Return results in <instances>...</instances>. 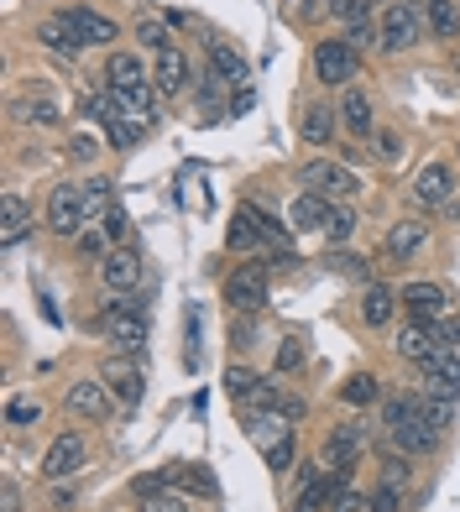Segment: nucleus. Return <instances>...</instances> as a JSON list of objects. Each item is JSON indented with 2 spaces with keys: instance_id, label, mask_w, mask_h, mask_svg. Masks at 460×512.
Instances as JSON below:
<instances>
[{
  "instance_id": "nucleus-16",
  "label": "nucleus",
  "mask_w": 460,
  "mask_h": 512,
  "mask_svg": "<svg viewBox=\"0 0 460 512\" xmlns=\"http://www.w3.org/2000/svg\"><path fill=\"white\" fill-rule=\"evenodd\" d=\"M429 246V220H419V215H408V220H398L393 230H387V241H382V256L387 262H413Z\"/></svg>"
},
{
  "instance_id": "nucleus-39",
  "label": "nucleus",
  "mask_w": 460,
  "mask_h": 512,
  "mask_svg": "<svg viewBox=\"0 0 460 512\" xmlns=\"http://www.w3.org/2000/svg\"><path fill=\"white\" fill-rule=\"evenodd\" d=\"M377 481L403 486V492H408V486H413V455H403L398 445H393V450H382V476H377Z\"/></svg>"
},
{
  "instance_id": "nucleus-35",
  "label": "nucleus",
  "mask_w": 460,
  "mask_h": 512,
  "mask_svg": "<svg viewBox=\"0 0 460 512\" xmlns=\"http://www.w3.org/2000/svg\"><path fill=\"white\" fill-rule=\"evenodd\" d=\"M178 481H183V465H163V471H147V476H136V481H131V497L142 502V497H157V492H173Z\"/></svg>"
},
{
  "instance_id": "nucleus-51",
  "label": "nucleus",
  "mask_w": 460,
  "mask_h": 512,
  "mask_svg": "<svg viewBox=\"0 0 460 512\" xmlns=\"http://www.w3.org/2000/svg\"><path fill=\"white\" fill-rule=\"evenodd\" d=\"M330 512H366V497H361V492H340V497L330 502Z\"/></svg>"
},
{
  "instance_id": "nucleus-19",
  "label": "nucleus",
  "mask_w": 460,
  "mask_h": 512,
  "mask_svg": "<svg viewBox=\"0 0 460 512\" xmlns=\"http://www.w3.org/2000/svg\"><path fill=\"white\" fill-rule=\"evenodd\" d=\"M63 16H68V27L84 37V48H110V42L121 37V27H115L110 16L89 11V6H63Z\"/></svg>"
},
{
  "instance_id": "nucleus-30",
  "label": "nucleus",
  "mask_w": 460,
  "mask_h": 512,
  "mask_svg": "<svg viewBox=\"0 0 460 512\" xmlns=\"http://www.w3.org/2000/svg\"><path fill=\"white\" fill-rule=\"evenodd\" d=\"M424 27L440 42H455L460 37V0H424Z\"/></svg>"
},
{
  "instance_id": "nucleus-7",
  "label": "nucleus",
  "mask_w": 460,
  "mask_h": 512,
  "mask_svg": "<svg viewBox=\"0 0 460 512\" xmlns=\"http://www.w3.org/2000/svg\"><path fill=\"white\" fill-rule=\"evenodd\" d=\"M42 225H48L53 236L74 241L79 230L89 225V209H84V189H74V183H58V189L48 194V209H42Z\"/></svg>"
},
{
  "instance_id": "nucleus-22",
  "label": "nucleus",
  "mask_w": 460,
  "mask_h": 512,
  "mask_svg": "<svg viewBox=\"0 0 460 512\" xmlns=\"http://www.w3.org/2000/svg\"><path fill=\"white\" fill-rule=\"evenodd\" d=\"M340 131L356 142H372V95L366 89H345L340 95Z\"/></svg>"
},
{
  "instance_id": "nucleus-46",
  "label": "nucleus",
  "mask_w": 460,
  "mask_h": 512,
  "mask_svg": "<svg viewBox=\"0 0 460 512\" xmlns=\"http://www.w3.org/2000/svg\"><path fill=\"white\" fill-rule=\"evenodd\" d=\"M136 512H189V502H183L178 492H157V497L136 502Z\"/></svg>"
},
{
  "instance_id": "nucleus-43",
  "label": "nucleus",
  "mask_w": 460,
  "mask_h": 512,
  "mask_svg": "<svg viewBox=\"0 0 460 512\" xmlns=\"http://www.w3.org/2000/svg\"><path fill=\"white\" fill-rule=\"evenodd\" d=\"M345 42L356 53H366V48H382V32H377V21H345Z\"/></svg>"
},
{
  "instance_id": "nucleus-24",
  "label": "nucleus",
  "mask_w": 460,
  "mask_h": 512,
  "mask_svg": "<svg viewBox=\"0 0 460 512\" xmlns=\"http://www.w3.org/2000/svg\"><path fill=\"white\" fill-rule=\"evenodd\" d=\"M152 84H157V95H163V100H173V95H183V89H189V58H183L178 42H173L168 53H157V74H152Z\"/></svg>"
},
{
  "instance_id": "nucleus-23",
  "label": "nucleus",
  "mask_w": 460,
  "mask_h": 512,
  "mask_svg": "<svg viewBox=\"0 0 460 512\" xmlns=\"http://www.w3.org/2000/svg\"><path fill=\"white\" fill-rule=\"evenodd\" d=\"M419 377H424V387H434V392H455V387H460V356L445 351V345H434V351L419 361Z\"/></svg>"
},
{
  "instance_id": "nucleus-48",
  "label": "nucleus",
  "mask_w": 460,
  "mask_h": 512,
  "mask_svg": "<svg viewBox=\"0 0 460 512\" xmlns=\"http://www.w3.org/2000/svg\"><path fill=\"white\" fill-rule=\"evenodd\" d=\"M330 262H335L340 272H351V277H372V262H361V256H356V251H345V246L330 256Z\"/></svg>"
},
{
  "instance_id": "nucleus-42",
  "label": "nucleus",
  "mask_w": 460,
  "mask_h": 512,
  "mask_svg": "<svg viewBox=\"0 0 460 512\" xmlns=\"http://www.w3.org/2000/svg\"><path fill=\"white\" fill-rule=\"evenodd\" d=\"M6 424H16V429L42 424V403H37V398H11V403H6Z\"/></svg>"
},
{
  "instance_id": "nucleus-11",
  "label": "nucleus",
  "mask_w": 460,
  "mask_h": 512,
  "mask_svg": "<svg viewBox=\"0 0 460 512\" xmlns=\"http://www.w3.org/2000/svg\"><path fill=\"white\" fill-rule=\"evenodd\" d=\"M84 460H89V450H84L79 429H63L48 445V455H42V481H74Z\"/></svg>"
},
{
  "instance_id": "nucleus-31",
  "label": "nucleus",
  "mask_w": 460,
  "mask_h": 512,
  "mask_svg": "<svg viewBox=\"0 0 460 512\" xmlns=\"http://www.w3.org/2000/svg\"><path fill=\"white\" fill-rule=\"evenodd\" d=\"M393 351H398L403 361L419 366V361L434 351V330H429V324H419V319H408L403 330H398V340H393Z\"/></svg>"
},
{
  "instance_id": "nucleus-40",
  "label": "nucleus",
  "mask_w": 460,
  "mask_h": 512,
  "mask_svg": "<svg viewBox=\"0 0 460 512\" xmlns=\"http://www.w3.org/2000/svg\"><path fill=\"white\" fill-rule=\"evenodd\" d=\"M74 251L84 256V262H105V256H110V230H95V225H84L79 236H74Z\"/></svg>"
},
{
  "instance_id": "nucleus-33",
  "label": "nucleus",
  "mask_w": 460,
  "mask_h": 512,
  "mask_svg": "<svg viewBox=\"0 0 460 512\" xmlns=\"http://www.w3.org/2000/svg\"><path fill=\"white\" fill-rule=\"evenodd\" d=\"M340 403L345 408H372V403H382V382L372 371H356V377L340 382Z\"/></svg>"
},
{
  "instance_id": "nucleus-4",
  "label": "nucleus",
  "mask_w": 460,
  "mask_h": 512,
  "mask_svg": "<svg viewBox=\"0 0 460 512\" xmlns=\"http://www.w3.org/2000/svg\"><path fill=\"white\" fill-rule=\"evenodd\" d=\"M225 392H230V403H236L241 413H283V382H272V377H257L251 366H230L225 371Z\"/></svg>"
},
{
  "instance_id": "nucleus-13",
  "label": "nucleus",
  "mask_w": 460,
  "mask_h": 512,
  "mask_svg": "<svg viewBox=\"0 0 460 512\" xmlns=\"http://www.w3.org/2000/svg\"><path fill=\"white\" fill-rule=\"evenodd\" d=\"M398 304H403V314L408 319H419V324H440V319H450V293L440 288V283H408L403 293H398Z\"/></svg>"
},
{
  "instance_id": "nucleus-2",
  "label": "nucleus",
  "mask_w": 460,
  "mask_h": 512,
  "mask_svg": "<svg viewBox=\"0 0 460 512\" xmlns=\"http://www.w3.org/2000/svg\"><path fill=\"white\" fill-rule=\"evenodd\" d=\"M288 230L293 225H283L272 209H262V204H241L236 209V220H230V230H225V246L230 251H272V246H283L288 241Z\"/></svg>"
},
{
  "instance_id": "nucleus-10",
  "label": "nucleus",
  "mask_w": 460,
  "mask_h": 512,
  "mask_svg": "<svg viewBox=\"0 0 460 512\" xmlns=\"http://www.w3.org/2000/svg\"><path fill=\"white\" fill-rule=\"evenodd\" d=\"M225 304L236 314H262L267 309V267L251 262V267H236L225 277Z\"/></svg>"
},
{
  "instance_id": "nucleus-27",
  "label": "nucleus",
  "mask_w": 460,
  "mask_h": 512,
  "mask_svg": "<svg viewBox=\"0 0 460 512\" xmlns=\"http://www.w3.org/2000/svg\"><path fill=\"white\" fill-rule=\"evenodd\" d=\"M27 230H37L32 204L21 199V194H6V204H0V241H6V246H21V236H27Z\"/></svg>"
},
{
  "instance_id": "nucleus-21",
  "label": "nucleus",
  "mask_w": 460,
  "mask_h": 512,
  "mask_svg": "<svg viewBox=\"0 0 460 512\" xmlns=\"http://www.w3.org/2000/svg\"><path fill=\"white\" fill-rule=\"evenodd\" d=\"M210 74L230 89H251V63L241 48H230V42H210Z\"/></svg>"
},
{
  "instance_id": "nucleus-52",
  "label": "nucleus",
  "mask_w": 460,
  "mask_h": 512,
  "mask_svg": "<svg viewBox=\"0 0 460 512\" xmlns=\"http://www.w3.org/2000/svg\"><path fill=\"white\" fill-rule=\"evenodd\" d=\"M351 6H356V0H330V11H335V16H345Z\"/></svg>"
},
{
  "instance_id": "nucleus-6",
  "label": "nucleus",
  "mask_w": 460,
  "mask_h": 512,
  "mask_svg": "<svg viewBox=\"0 0 460 512\" xmlns=\"http://www.w3.org/2000/svg\"><path fill=\"white\" fill-rule=\"evenodd\" d=\"M377 32H382V53H408L413 42L424 37V6L419 0H393V6H382Z\"/></svg>"
},
{
  "instance_id": "nucleus-41",
  "label": "nucleus",
  "mask_w": 460,
  "mask_h": 512,
  "mask_svg": "<svg viewBox=\"0 0 460 512\" xmlns=\"http://www.w3.org/2000/svg\"><path fill=\"white\" fill-rule=\"evenodd\" d=\"M131 32H136V42H142V48H152V53H168V48H173V37H168V27H163L157 16H142Z\"/></svg>"
},
{
  "instance_id": "nucleus-20",
  "label": "nucleus",
  "mask_w": 460,
  "mask_h": 512,
  "mask_svg": "<svg viewBox=\"0 0 460 512\" xmlns=\"http://www.w3.org/2000/svg\"><path fill=\"white\" fill-rule=\"evenodd\" d=\"M11 115H16V121L21 126H37V131H53L58 121H63V110H58V100L48 95V89H32V95H21L16 105H11Z\"/></svg>"
},
{
  "instance_id": "nucleus-1",
  "label": "nucleus",
  "mask_w": 460,
  "mask_h": 512,
  "mask_svg": "<svg viewBox=\"0 0 460 512\" xmlns=\"http://www.w3.org/2000/svg\"><path fill=\"white\" fill-rule=\"evenodd\" d=\"M382 424H387V434H393V445L403 455H413V460H424V455H434L445 445V429L429 424L419 398H387L382 403Z\"/></svg>"
},
{
  "instance_id": "nucleus-50",
  "label": "nucleus",
  "mask_w": 460,
  "mask_h": 512,
  "mask_svg": "<svg viewBox=\"0 0 460 512\" xmlns=\"http://www.w3.org/2000/svg\"><path fill=\"white\" fill-rule=\"evenodd\" d=\"M105 230H110V241L131 236V220H126V209H121V204H110V209H105Z\"/></svg>"
},
{
  "instance_id": "nucleus-34",
  "label": "nucleus",
  "mask_w": 460,
  "mask_h": 512,
  "mask_svg": "<svg viewBox=\"0 0 460 512\" xmlns=\"http://www.w3.org/2000/svg\"><path fill=\"white\" fill-rule=\"evenodd\" d=\"M147 126L152 121H142V115H121V121L105 126V147L110 152H131L136 142H147Z\"/></svg>"
},
{
  "instance_id": "nucleus-49",
  "label": "nucleus",
  "mask_w": 460,
  "mask_h": 512,
  "mask_svg": "<svg viewBox=\"0 0 460 512\" xmlns=\"http://www.w3.org/2000/svg\"><path fill=\"white\" fill-rule=\"evenodd\" d=\"M183 486H189L194 497H215V481H210V471H194V465H183Z\"/></svg>"
},
{
  "instance_id": "nucleus-8",
  "label": "nucleus",
  "mask_w": 460,
  "mask_h": 512,
  "mask_svg": "<svg viewBox=\"0 0 460 512\" xmlns=\"http://www.w3.org/2000/svg\"><path fill=\"white\" fill-rule=\"evenodd\" d=\"M298 183H304L309 194H325L330 204H345L356 194V173L351 168H340L335 157H314V162H304L298 168Z\"/></svg>"
},
{
  "instance_id": "nucleus-26",
  "label": "nucleus",
  "mask_w": 460,
  "mask_h": 512,
  "mask_svg": "<svg viewBox=\"0 0 460 512\" xmlns=\"http://www.w3.org/2000/svg\"><path fill=\"white\" fill-rule=\"evenodd\" d=\"M105 84L110 89H147V68H142V58H136L131 48H115L110 58H105Z\"/></svg>"
},
{
  "instance_id": "nucleus-29",
  "label": "nucleus",
  "mask_w": 460,
  "mask_h": 512,
  "mask_svg": "<svg viewBox=\"0 0 460 512\" xmlns=\"http://www.w3.org/2000/svg\"><path fill=\"white\" fill-rule=\"evenodd\" d=\"M330 209H335V204H330L325 194H309V189H304V194L288 204V225H293V230H325Z\"/></svg>"
},
{
  "instance_id": "nucleus-32",
  "label": "nucleus",
  "mask_w": 460,
  "mask_h": 512,
  "mask_svg": "<svg viewBox=\"0 0 460 512\" xmlns=\"http://www.w3.org/2000/svg\"><path fill=\"white\" fill-rule=\"evenodd\" d=\"M413 398H419V408H424V418L434 429H455V392H434V387H419L413 392Z\"/></svg>"
},
{
  "instance_id": "nucleus-38",
  "label": "nucleus",
  "mask_w": 460,
  "mask_h": 512,
  "mask_svg": "<svg viewBox=\"0 0 460 512\" xmlns=\"http://www.w3.org/2000/svg\"><path fill=\"white\" fill-rule=\"evenodd\" d=\"M330 502H335V486H330V476H319L309 486H298L293 512H330Z\"/></svg>"
},
{
  "instance_id": "nucleus-17",
  "label": "nucleus",
  "mask_w": 460,
  "mask_h": 512,
  "mask_svg": "<svg viewBox=\"0 0 460 512\" xmlns=\"http://www.w3.org/2000/svg\"><path fill=\"white\" fill-rule=\"evenodd\" d=\"M37 42H42L48 53L68 58V63L89 53V48H84V37H79L74 27H68V16H63V11H53V16H42V21H37Z\"/></svg>"
},
{
  "instance_id": "nucleus-25",
  "label": "nucleus",
  "mask_w": 460,
  "mask_h": 512,
  "mask_svg": "<svg viewBox=\"0 0 460 512\" xmlns=\"http://www.w3.org/2000/svg\"><path fill=\"white\" fill-rule=\"evenodd\" d=\"M298 131H304L309 147H330L340 136V110H330V100H314L304 110V121H298Z\"/></svg>"
},
{
  "instance_id": "nucleus-45",
  "label": "nucleus",
  "mask_w": 460,
  "mask_h": 512,
  "mask_svg": "<svg viewBox=\"0 0 460 512\" xmlns=\"http://www.w3.org/2000/svg\"><path fill=\"white\" fill-rule=\"evenodd\" d=\"M272 366H278L283 377H288V371H298V366H304V340L283 335V345H278V356H272Z\"/></svg>"
},
{
  "instance_id": "nucleus-9",
  "label": "nucleus",
  "mask_w": 460,
  "mask_h": 512,
  "mask_svg": "<svg viewBox=\"0 0 460 512\" xmlns=\"http://www.w3.org/2000/svg\"><path fill=\"white\" fill-rule=\"evenodd\" d=\"M100 382L110 387V398L121 403V408H136L142 403V392H147V377H142V366H136L131 351H115L100 361Z\"/></svg>"
},
{
  "instance_id": "nucleus-18",
  "label": "nucleus",
  "mask_w": 460,
  "mask_h": 512,
  "mask_svg": "<svg viewBox=\"0 0 460 512\" xmlns=\"http://www.w3.org/2000/svg\"><path fill=\"white\" fill-rule=\"evenodd\" d=\"M366 439H372V429L361 424H335V434L325 439V465H361V450H366Z\"/></svg>"
},
{
  "instance_id": "nucleus-36",
  "label": "nucleus",
  "mask_w": 460,
  "mask_h": 512,
  "mask_svg": "<svg viewBox=\"0 0 460 512\" xmlns=\"http://www.w3.org/2000/svg\"><path fill=\"white\" fill-rule=\"evenodd\" d=\"M356 225H361V209H356V204H335L330 220H325V241H330V246H345V241L356 236Z\"/></svg>"
},
{
  "instance_id": "nucleus-47",
  "label": "nucleus",
  "mask_w": 460,
  "mask_h": 512,
  "mask_svg": "<svg viewBox=\"0 0 460 512\" xmlns=\"http://www.w3.org/2000/svg\"><path fill=\"white\" fill-rule=\"evenodd\" d=\"M372 142H377V157H382V162H393V157L403 152V136H398V131H372ZM372 142H366V147H372Z\"/></svg>"
},
{
  "instance_id": "nucleus-44",
  "label": "nucleus",
  "mask_w": 460,
  "mask_h": 512,
  "mask_svg": "<svg viewBox=\"0 0 460 512\" xmlns=\"http://www.w3.org/2000/svg\"><path fill=\"white\" fill-rule=\"evenodd\" d=\"M366 512H403V486L377 481V486H372V497H366Z\"/></svg>"
},
{
  "instance_id": "nucleus-54",
  "label": "nucleus",
  "mask_w": 460,
  "mask_h": 512,
  "mask_svg": "<svg viewBox=\"0 0 460 512\" xmlns=\"http://www.w3.org/2000/svg\"><path fill=\"white\" fill-rule=\"evenodd\" d=\"M419 6H424V0H419Z\"/></svg>"
},
{
  "instance_id": "nucleus-5",
  "label": "nucleus",
  "mask_w": 460,
  "mask_h": 512,
  "mask_svg": "<svg viewBox=\"0 0 460 512\" xmlns=\"http://www.w3.org/2000/svg\"><path fill=\"white\" fill-rule=\"evenodd\" d=\"M309 68H314V79L325 89H345V84H356V74H361V53L345 37H319L309 48Z\"/></svg>"
},
{
  "instance_id": "nucleus-15",
  "label": "nucleus",
  "mask_w": 460,
  "mask_h": 512,
  "mask_svg": "<svg viewBox=\"0 0 460 512\" xmlns=\"http://www.w3.org/2000/svg\"><path fill=\"white\" fill-rule=\"evenodd\" d=\"M95 272H100L105 293H136V283H142V256L131 246H115L105 262H95Z\"/></svg>"
},
{
  "instance_id": "nucleus-28",
  "label": "nucleus",
  "mask_w": 460,
  "mask_h": 512,
  "mask_svg": "<svg viewBox=\"0 0 460 512\" xmlns=\"http://www.w3.org/2000/svg\"><path fill=\"white\" fill-rule=\"evenodd\" d=\"M393 314H398V293L387 288V283H377V277H372V283L361 288V319L372 324V330H382V324L393 319Z\"/></svg>"
},
{
  "instance_id": "nucleus-12",
  "label": "nucleus",
  "mask_w": 460,
  "mask_h": 512,
  "mask_svg": "<svg viewBox=\"0 0 460 512\" xmlns=\"http://www.w3.org/2000/svg\"><path fill=\"white\" fill-rule=\"evenodd\" d=\"M63 403H68V413L89 418V424H105V418L115 413V398H110V387H105L100 377H79V382H68Z\"/></svg>"
},
{
  "instance_id": "nucleus-37",
  "label": "nucleus",
  "mask_w": 460,
  "mask_h": 512,
  "mask_svg": "<svg viewBox=\"0 0 460 512\" xmlns=\"http://www.w3.org/2000/svg\"><path fill=\"white\" fill-rule=\"evenodd\" d=\"M110 204H115V183L105 173H89L84 178V209H89V220H105Z\"/></svg>"
},
{
  "instance_id": "nucleus-53",
  "label": "nucleus",
  "mask_w": 460,
  "mask_h": 512,
  "mask_svg": "<svg viewBox=\"0 0 460 512\" xmlns=\"http://www.w3.org/2000/svg\"><path fill=\"white\" fill-rule=\"evenodd\" d=\"M450 209H455V220H460V199H450Z\"/></svg>"
},
{
  "instance_id": "nucleus-3",
  "label": "nucleus",
  "mask_w": 460,
  "mask_h": 512,
  "mask_svg": "<svg viewBox=\"0 0 460 512\" xmlns=\"http://www.w3.org/2000/svg\"><path fill=\"white\" fill-rule=\"evenodd\" d=\"M100 330L105 340H115V351H142V340H147V298H136V293H110L105 298V309H100Z\"/></svg>"
},
{
  "instance_id": "nucleus-14",
  "label": "nucleus",
  "mask_w": 460,
  "mask_h": 512,
  "mask_svg": "<svg viewBox=\"0 0 460 512\" xmlns=\"http://www.w3.org/2000/svg\"><path fill=\"white\" fill-rule=\"evenodd\" d=\"M460 189V173L450 168V162H429V168L413 178V204L419 209H445Z\"/></svg>"
}]
</instances>
